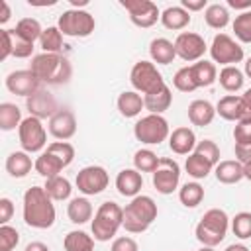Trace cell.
<instances>
[{"label": "cell", "mask_w": 251, "mask_h": 251, "mask_svg": "<svg viewBox=\"0 0 251 251\" xmlns=\"http://www.w3.org/2000/svg\"><path fill=\"white\" fill-rule=\"evenodd\" d=\"M216 114L227 122H239L241 120V96L227 94L220 98V102L216 104Z\"/></svg>", "instance_id": "cell-28"}, {"label": "cell", "mask_w": 251, "mask_h": 251, "mask_svg": "<svg viewBox=\"0 0 251 251\" xmlns=\"http://www.w3.org/2000/svg\"><path fill=\"white\" fill-rule=\"evenodd\" d=\"M129 82L135 88V92H141L143 96L159 90L161 86H165L163 75L157 71L155 63H151V61H137L131 67Z\"/></svg>", "instance_id": "cell-8"}, {"label": "cell", "mask_w": 251, "mask_h": 251, "mask_svg": "<svg viewBox=\"0 0 251 251\" xmlns=\"http://www.w3.org/2000/svg\"><path fill=\"white\" fill-rule=\"evenodd\" d=\"M184 169H186L188 176H192L194 180H200V178H206V176H208V175L212 173L214 165H212V163H210L208 159L200 157L198 153H190V155L186 157Z\"/></svg>", "instance_id": "cell-35"}, {"label": "cell", "mask_w": 251, "mask_h": 251, "mask_svg": "<svg viewBox=\"0 0 251 251\" xmlns=\"http://www.w3.org/2000/svg\"><path fill=\"white\" fill-rule=\"evenodd\" d=\"M24 251H49V247L45 243H41V241H31V243L25 245Z\"/></svg>", "instance_id": "cell-56"}, {"label": "cell", "mask_w": 251, "mask_h": 251, "mask_svg": "<svg viewBox=\"0 0 251 251\" xmlns=\"http://www.w3.org/2000/svg\"><path fill=\"white\" fill-rule=\"evenodd\" d=\"M63 169H65L63 163H61L53 153H49L47 149L35 159V171H37L41 176H45V178L59 176V173H61Z\"/></svg>", "instance_id": "cell-32"}, {"label": "cell", "mask_w": 251, "mask_h": 251, "mask_svg": "<svg viewBox=\"0 0 251 251\" xmlns=\"http://www.w3.org/2000/svg\"><path fill=\"white\" fill-rule=\"evenodd\" d=\"M0 39H2V47H0V61H6V59L14 53L16 37H14L12 29H0Z\"/></svg>", "instance_id": "cell-47"}, {"label": "cell", "mask_w": 251, "mask_h": 251, "mask_svg": "<svg viewBox=\"0 0 251 251\" xmlns=\"http://www.w3.org/2000/svg\"><path fill=\"white\" fill-rule=\"evenodd\" d=\"M157 204L147 194H137L131 198V202L124 208V224L126 231L129 233H143L149 229V226L157 220Z\"/></svg>", "instance_id": "cell-3"}, {"label": "cell", "mask_w": 251, "mask_h": 251, "mask_svg": "<svg viewBox=\"0 0 251 251\" xmlns=\"http://www.w3.org/2000/svg\"><path fill=\"white\" fill-rule=\"evenodd\" d=\"M231 231L239 239L251 237V212H239L231 218Z\"/></svg>", "instance_id": "cell-43"}, {"label": "cell", "mask_w": 251, "mask_h": 251, "mask_svg": "<svg viewBox=\"0 0 251 251\" xmlns=\"http://www.w3.org/2000/svg\"><path fill=\"white\" fill-rule=\"evenodd\" d=\"M210 57L214 63H220L224 67H235L243 61V47L227 33H218L212 39Z\"/></svg>", "instance_id": "cell-9"}, {"label": "cell", "mask_w": 251, "mask_h": 251, "mask_svg": "<svg viewBox=\"0 0 251 251\" xmlns=\"http://www.w3.org/2000/svg\"><path fill=\"white\" fill-rule=\"evenodd\" d=\"M43 188L51 196V200H57V202H63V200L71 198V192H73L71 182L65 176H61V175L59 176H53V178H45Z\"/></svg>", "instance_id": "cell-33"}, {"label": "cell", "mask_w": 251, "mask_h": 251, "mask_svg": "<svg viewBox=\"0 0 251 251\" xmlns=\"http://www.w3.org/2000/svg\"><path fill=\"white\" fill-rule=\"evenodd\" d=\"M57 27L61 29L63 35H69V37H88L94 31L96 22L90 12L80 8H71L59 16Z\"/></svg>", "instance_id": "cell-7"}, {"label": "cell", "mask_w": 251, "mask_h": 251, "mask_svg": "<svg viewBox=\"0 0 251 251\" xmlns=\"http://www.w3.org/2000/svg\"><path fill=\"white\" fill-rule=\"evenodd\" d=\"M25 108L29 112V116L39 118V120H51L61 108L55 100V96L43 88H39L35 94H31L29 98H25Z\"/></svg>", "instance_id": "cell-16"}, {"label": "cell", "mask_w": 251, "mask_h": 251, "mask_svg": "<svg viewBox=\"0 0 251 251\" xmlns=\"http://www.w3.org/2000/svg\"><path fill=\"white\" fill-rule=\"evenodd\" d=\"M143 186V176L137 169H124L116 176V188L122 196L135 198Z\"/></svg>", "instance_id": "cell-19"}, {"label": "cell", "mask_w": 251, "mask_h": 251, "mask_svg": "<svg viewBox=\"0 0 251 251\" xmlns=\"http://www.w3.org/2000/svg\"><path fill=\"white\" fill-rule=\"evenodd\" d=\"M14 216V202L10 198H0V224H8Z\"/></svg>", "instance_id": "cell-51"}, {"label": "cell", "mask_w": 251, "mask_h": 251, "mask_svg": "<svg viewBox=\"0 0 251 251\" xmlns=\"http://www.w3.org/2000/svg\"><path fill=\"white\" fill-rule=\"evenodd\" d=\"M235 143H251V120H239L233 127Z\"/></svg>", "instance_id": "cell-48"}, {"label": "cell", "mask_w": 251, "mask_h": 251, "mask_svg": "<svg viewBox=\"0 0 251 251\" xmlns=\"http://www.w3.org/2000/svg\"><path fill=\"white\" fill-rule=\"evenodd\" d=\"M47 151L53 153L63 163V167H69L75 159V147L69 141H53V143L47 145Z\"/></svg>", "instance_id": "cell-44"}, {"label": "cell", "mask_w": 251, "mask_h": 251, "mask_svg": "<svg viewBox=\"0 0 251 251\" xmlns=\"http://www.w3.org/2000/svg\"><path fill=\"white\" fill-rule=\"evenodd\" d=\"M173 84H175V88L180 90V92H194V90L198 88L190 65H188V67H182V69H178V71L175 73V76H173Z\"/></svg>", "instance_id": "cell-42"}, {"label": "cell", "mask_w": 251, "mask_h": 251, "mask_svg": "<svg viewBox=\"0 0 251 251\" xmlns=\"http://www.w3.org/2000/svg\"><path fill=\"white\" fill-rule=\"evenodd\" d=\"M49 133L57 139V141H67L76 133V118L73 114V110L69 108H61L51 120H49Z\"/></svg>", "instance_id": "cell-17"}, {"label": "cell", "mask_w": 251, "mask_h": 251, "mask_svg": "<svg viewBox=\"0 0 251 251\" xmlns=\"http://www.w3.org/2000/svg\"><path fill=\"white\" fill-rule=\"evenodd\" d=\"M245 96H247V98L251 100V88H249V90H245Z\"/></svg>", "instance_id": "cell-61"}, {"label": "cell", "mask_w": 251, "mask_h": 251, "mask_svg": "<svg viewBox=\"0 0 251 251\" xmlns=\"http://www.w3.org/2000/svg\"><path fill=\"white\" fill-rule=\"evenodd\" d=\"M178 200L186 208H196L204 200V188L198 182H184L178 188Z\"/></svg>", "instance_id": "cell-37"}, {"label": "cell", "mask_w": 251, "mask_h": 251, "mask_svg": "<svg viewBox=\"0 0 251 251\" xmlns=\"http://www.w3.org/2000/svg\"><path fill=\"white\" fill-rule=\"evenodd\" d=\"M214 116H216V106L208 100H192L188 104V120L192 126H198V127L210 126Z\"/></svg>", "instance_id": "cell-20"}, {"label": "cell", "mask_w": 251, "mask_h": 251, "mask_svg": "<svg viewBox=\"0 0 251 251\" xmlns=\"http://www.w3.org/2000/svg\"><path fill=\"white\" fill-rule=\"evenodd\" d=\"M149 55H151L153 63H157V65H169V63L175 61L176 49H175V43L169 41L167 37H155L149 43Z\"/></svg>", "instance_id": "cell-22"}, {"label": "cell", "mask_w": 251, "mask_h": 251, "mask_svg": "<svg viewBox=\"0 0 251 251\" xmlns=\"http://www.w3.org/2000/svg\"><path fill=\"white\" fill-rule=\"evenodd\" d=\"M180 6L190 14V12H198L202 8H208L206 0H180Z\"/></svg>", "instance_id": "cell-53"}, {"label": "cell", "mask_w": 251, "mask_h": 251, "mask_svg": "<svg viewBox=\"0 0 251 251\" xmlns=\"http://www.w3.org/2000/svg\"><path fill=\"white\" fill-rule=\"evenodd\" d=\"M122 8L127 10L129 20L137 27H151L161 20V12L151 0H122Z\"/></svg>", "instance_id": "cell-13"}, {"label": "cell", "mask_w": 251, "mask_h": 251, "mask_svg": "<svg viewBox=\"0 0 251 251\" xmlns=\"http://www.w3.org/2000/svg\"><path fill=\"white\" fill-rule=\"evenodd\" d=\"M31 169H35V163H31L29 153L25 151H14L8 155L6 159V171L10 176L14 178H24L31 173Z\"/></svg>", "instance_id": "cell-21"}, {"label": "cell", "mask_w": 251, "mask_h": 251, "mask_svg": "<svg viewBox=\"0 0 251 251\" xmlns=\"http://www.w3.org/2000/svg\"><path fill=\"white\" fill-rule=\"evenodd\" d=\"M29 71L47 84H65L73 75V67L61 53H39L31 59Z\"/></svg>", "instance_id": "cell-2"}, {"label": "cell", "mask_w": 251, "mask_h": 251, "mask_svg": "<svg viewBox=\"0 0 251 251\" xmlns=\"http://www.w3.org/2000/svg\"><path fill=\"white\" fill-rule=\"evenodd\" d=\"M218 80H220V84L226 92H237V90L243 88L245 76L237 67H224L218 75Z\"/></svg>", "instance_id": "cell-36"}, {"label": "cell", "mask_w": 251, "mask_h": 251, "mask_svg": "<svg viewBox=\"0 0 251 251\" xmlns=\"http://www.w3.org/2000/svg\"><path fill=\"white\" fill-rule=\"evenodd\" d=\"M157 165H159V157L151 149H139V151H135V155H133V169H137L141 175L143 173H151L153 175V171L157 169Z\"/></svg>", "instance_id": "cell-40"}, {"label": "cell", "mask_w": 251, "mask_h": 251, "mask_svg": "<svg viewBox=\"0 0 251 251\" xmlns=\"http://www.w3.org/2000/svg\"><path fill=\"white\" fill-rule=\"evenodd\" d=\"M75 182H76L78 192H82L84 196H94V194H100L108 188L110 176H108V171L104 167L88 165L76 173Z\"/></svg>", "instance_id": "cell-11"}, {"label": "cell", "mask_w": 251, "mask_h": 251, "mask_svg": "<svg viewBox=\"0 0 251 251\" xmlns=\"http://www.w3.org/2000/svg\"><path fill=\"white\" fill-rule=\"evenodd\" d=\"M63 247L65 251H94V237L88 235L86 231L73 229L65 235Z\"/></svg>", "instance_id": "cell-31"}, {"label": "cell", "mask_w": 251, "mask_h": 251, "mask_svg": "<svg viewBox=\"0 0 251 251\" xmlns=\"http://www.w3.org/2000/svg\"><path fill=\"white\" fill-rule=\"evenodd\" d=\"M145 108L143 104V96L135 90H124L118 96V110L124 118H135L141 114V110Z\"/></svg>", "instance_id": "cell-24"}, {"label": "cell", "mask_w": 251, "mask_h": 251, "mask_svg": "<svg viewBox=\"0 0 251 251\" xmlns=\"http://www.w3.org/2000/svg\"><path fill=\"white\" fill-rule=\"evenodd\" d=\"M214 175L218 178V182L222 184H235L243 178V165L239 161H220L216 167H214Z\"/></svg>", "instance_id": "cell-25"}, {"label": "cell", "mask_w": 251, "mask_h": 251, "mask_svg": "<svg viewBox=\"0 0 251 251\" xmlns=\"http://www.w3.org/2000/svg\"><path fill=\"white\" fill-rule=\"evenodd\" d=\"M39 45L43 49V53H61L63 49V33L57 25H49L47 29H43L41 37H39Z\"/></svg>", "instance_id": "cell-39"}, {"label": "cell", "mask_w": 251, "mask_h": 251, "mask_svg": "<svg viewBox=\"0 0 251 251\" xmlns=\"http://www.w3.org/2000/svg\"><path fill=\"white\" fill-rule=\"evenodd\" d=\"M133 135L137 141H141L145 145H159L161 141H165L171 135L169 122L159 114H147L135 122Z\"/></svg>", "instance_id": "cell-6"}, {"label": "cell", "mask_w": 251, "mask_h": 251, "mask_svg": "<svg viewBox=\"0 0 251 251\" xmlns=\"http://www.w3.org/2000/svg\"><path fill=\"white\" fill-rule=\"evenodd\" d=\"M31 53H33V43L16 39V43H14V53H12L16 59H27V57H31Z\"/></svg>", "instance_id": "cell-50"}, {"label": "cell", "mask_w": 251, "mask_h": 251, "mask_svg": "<svg viewBox=\"0 0 251 251\" xmlns=\"http://www.w3.org/2000/svg\"><path fill=\"white\" fill-rule=\"evenodd\" d=\"M192 69V75H194V80L198 84V88H204V86H212L216 80H218V69L212 61H206V59H200L196 63L190 65Z\"/></svg>", "instance_id": "cell-27"}, {"label": "cell", "mask_w": 251, "mask_h": 251, "mask_svg": "<svg viewBox=\"0 0 251 251\" xmlns=\"http://www.w3.org/2000/svg\"><path fill=\"white\" fill-rule=\"evenodd\" d=\"M18 137H20V145L25 153H37L47 145V131H45L41 120L33 118V116L24 118V122L18 127Z\"/></svg>", "instance_id": "cell-10"}, {"label": "cell", "mask_w": 251, "mask_h": 251, "mask_svg": "<svg viewBox=\"0 0 251 251\" xmlns=\"http://www.w3.org/2000/svg\"><path fill=\"white\" fill-rule=\"evenodd\" d=\"M20 243V233L16 227L4 224L0 226V251H12Z\"/></svg>", "instance_id": "cell-46"}, {"label": "cell", "mask_w": 251, "mask_h": 251, "mask_svg": "<svg viewBox=\"0 0 251 251\" xmlns=\"http://www.w3.org/2000/svg\"><path fill=\"white\" fill-rule=\"evenodd\" d=\"M110 251H139V247H137V241L133 237L124 235V237H116L114 239Z\"/></svg>", "instance_id": "cell-49"}, {"label": "cell", "mask_w": 251, "mask_h": 251, "mask_svg": "<svg viewBox=\"0 0 251 251\" xmlns=\"http://www.w3.org/2000/svg\"><path fill=\"white\" fill-rule=\"evenodd\" d=\"M243 178H247V180H251V161L243 165Z\"/></svg>", "instance_id": "cell-58"}, {"label": "cell", "mask_w": 251, "mask_h": 251, "mask_svg": "<svg viewBox=\"0 0 251 251\" xmlns=\"http://www.w3.org/2000/svg\"><path fill=\"white\" fill-rule=\"evenodd\" d=\"M243 75H245V76H249V78H251V57H249V59H247V61H245V73H243Z\"/></svg>", "instance_id": "cell-59"}, {"label": "cell", "mask_w": 251, "mask_h": 251, "mask_svg": "<svg viewBox=\"0 0 251 251\" xmlns=\"http://www.w3.org/2000/svg\"><path fill=\"white\" fill-rule=\"evenodd\" d=\"M227 227H229L227 214L220 208H210L208 212H204L202 220L196 224L194 235L202 245L216 247L224 241V237L227 233Z\"/></svg>", "instance_id": "cell-4"}, {"label": "cell", "mask_w": 251, "mask_h": 251, "mask_svg": "<svg viewBox=\"0 0 251 251\" xmlns=\"http://www.w3.org/2000/svg\"><path fill=\"white\" fill-rule=\"evenodd\" d=\"M235 161L241 165L251 161V143H235Z\"/></svg>", "instance_id": "cell-52"}, {"label": "cell", "mask_w": 251, "mask_h": 251, "mask_svg": "<svg viewBox=\"0 0 251 251\" xmlns=\"http://www.w3.org/2000/svg\"><path fill=\"white\" fill-rule=\"evenodd\" d=\"M6 88L12 94H16V96L29 98L31 94H35L41 88V80L29 69H25V71H12L6 76Z\"/></svg>", "instance_id": "cell-15"}, {"label": "cell", "mask_w": 251, "mask_h": 251, "mask_svg": "<svg viewBox=\"0 0 251 251\" xmlns=\"http://www.w3.org/2000/svg\"><path fill=\"white\" fill-rule=\"evenodd\" d=\"M12 33H14V37H16V39H22V41L33 43L35 39H39V37H41L43 27H41V24H39L35 18H22V20L16 24V27L12 29Z\"/></svg>", "instance_id": "cell-30"}, {"label": "cell", "mask_w": 251, "mask_h": 251, "mask_svg": "<svg viewBox=\"0 0 251 251\" xmlns=\"http://www.w3.org/2000/svg\"><path fill=\"white\" fill-rule=\"evenodd\" d=\"M204 20L212 29H224L229 24V12L224 4H208Z\"/></svg>", "instance_id": "cell-38"}, {"label": "cell", "mask_w": 251, "mask_h": 251, "mask_svg": "<svg viewBox=\"0 0 251 251\" xmlns=\"http://www.w3.org/2000/svg\"><path fill=\"white\" fill-rule=\"evenodd\" d=\"M196 143L198 141H196L194 131L190 127H186V126L173 129L171 135H169V147L176 155H190V153H194Z\"/></svg>", "instance_id": "cell-18"}, {"label": "cell", "mask_w": 251, "mask_h": 251, "mask_svg": "<svg viewBox=\"0 0 251 251\" xmlns=\"http://www.w3.org/2000/svg\"><path fill=\"white\" fill-rule=\"evenodd\" d=\"M224 251H249V247H245L243 243H231V245H227Z\"/></svg>", "instance_id": "cell-57"}, {"label": "cell", "mask_w": 251, "mask_h": 251, "mask_svg": "<svg viewBox=\"0 0 251 251\" xmlns=\"http://www.w3.org/2000/svg\"><path fill=\"white\" fill-rule=\"evenodd\" d=\"M24 222L35 229H47L55 224V206L43 186H31L25 190Z\"/></svg>", "instance_id": "cell-1"}, {"label": "cell", "mask_w": 251, "mask_h": 251, "mask_svg": "<svg viewBox=\"0 0 251 251\" xmlns=\"http://www.w3.org/2000/svg\"><path fill=\"white\" fill-rule=\"evenodd\" d=\"M233 33L241 43H251V10L241 12L239 16H235L233 24Z\"/></svg>", "instance_id": "cell-41"}, {"label": "cell", "mask_w": 251, "mask_h": 251, "mask_svg": "<svg viewBox=\"0 0 251 251\" xmlns=\"http://www.w3.org/2000/svg\"><path fill=\"white\" fill-rule=\"evenodd\" d=\"M22 110L12 104V102H2L0 104V129L2 131H12L20 127L22 124Z\"/></svg>", "instance_id": "cell-34"}, {"label": "cell", "mask_w": 251, "mask_h": 251, "mask_svg": "<svg viewBox=\"0 0 251 251\" xmlns=\"http://www.w3.org/2000/svg\"><path fill=\"white\" fill-rule=\"evenodd\" d=\"M227 6H229V8H235V10L247 12V10L251 8V0H227Z\"/></svg>", "instance_id": "cell-54"}, {"label": "cell", "mask_w": 251, "mask_h": 251, "mask_svg": "<svg viewBox=\"0 0 251 251\" xmlns=\"http://www.w3.org/2000/svg\"><path fill=\"white\" fill-rule=\"evenodd\" d=\"M198 251H216V249H214V247H206V245H202Z\"/></svg>", "instance_id": "cell-60"}, {"label": "cell", "mask_w": 251, "mask_h": 251, "mask_svg": "<svg viewBox=\"0 0 251 251\" xmlns=\"http://www.w3.org/2000/svg\"><path fill=\"white\" fill-rule=\"evenodd\" d=\"M0 8H2V12H0V24H6L10 20V16H12V10H10L8 2H0Z\"/></svg>", "instance_id": "cell-55"}, {"label": "cell", "mask_w": 251, "mask_h": 251, "mask_svg": "<svg viewBox=\"0 0 251 251\" xmlns=\"http://www.w3.org/2000/svg\"><path fill=\"white\" fill-rule=\"evenodd\" d=\"M171 102H173V94H171V88L167 84L161 86L159 90L143 96V104H145V110H149V114L161 116L165 110L171 108Z\"/></svg>", "instance_id": "cell-23"}, {"label": "cell", "mask_w": 251, "mask_h": 251, "mask_svg": "<svg viewBox=\"0 0 251 251\" xmlns=\"http://www.w3.org/2000/svg\"><path fill=\"white\" fill-rule=\"evenodd\" d=\"M180 182V167L171 157H161L153 171V186L159 194H173Z\"/></svg>", "instance_id": "cell-12"}, {"label": "cell", "mask_w": 251, "mask_h": 251, "mask_svg": "<svg viewBox=\"0 0 251 251\" xmlns=\"http://www.w3.org/2000/svg\"><path fill=\"white\" fill-rule=\"evenodd\" d=\"M161 24L167 29L180 31L190 24V14L182 6H169V8H165L161 12Z\"/></svg>", "instance_id": "cell-26"}, {"label": "cell", "mask_w": 251, "mask_h": 251, "mask_svg": "<svg viewBox=\"0 0 251 251\" xmlns=\"http://www.w3.org/2000/svg\"><path fill=\"white\" fill-rule=\"evenodd\" d=\"M67 216L73 224L80 226V224H86L88 220H92V204L88 202V198L84 196H76L69 202L67 206Z\"/></svg>", "instance_id": "cell-29"}, {"label": "cell", "mask_w": 251, "mask_h": 251, "mask_svg": "<svg viewBox=\"0 0 251 251\" xmlns=\"http://www.w3.org/2000/svg\"><path fill=\"white\" fill-rule=\"evenodd\" d=\"M194 153H198L200 157L208 159L214 167L220 163V147H218L216 141H212V139H202V141H198L196 147H194Z\"/></svg>", "instance_id": "cell-45"}, {"label": "cell", "mask_w": 251, "mask_h": 251, "mask_svg": "<svg viewBox=\"0 0 251 251\" xmlns=\"http://www.w3.org/2000/svg\"><path fill=\"white\" fill-rule=\"evenodd\" d=\"M124 224V208L112 200H106L100 204V208L94 214V220L90 224L92 237L96 241H110L118 229Z\"/></svg>", "instance_id": "cell-5"}, {"label": "cell", "mask_w": 251, "mask_h": 251, "mask_svg": "<svg viewBox=\"0 0 251 251\" xmlns=\"http://www.w3.org/2000/svg\"><path fill=\"white\" fill-rule=\"evenodd\" d=\"M175 49H176V57H180L182 61L196 63L204 57L208 45L202 35H198L194 31H182L175 39Z\"/></svg>", "instance_id": "cell-14"}]
</instances>
